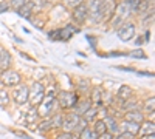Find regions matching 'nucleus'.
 <instances>
[{
    "instance_id": "nucleus-25",
    "label": "nucleus",
    "mask_w": 155,
    "mask_h": 139,
    "mask_svg": "<svg viewBox=\"0 0 155 139\" xmlns=\"http://www.w3.org/2000/svg\"><path fill=\"white\" fill-rule=\"evenodd\" d=\"M37 128L41 130V131H48L50 128H53V124H51V118H50V119H45V121H42V122H39Z\"/></svg>"
},
{
    "instance_id": "nucleus-34",
    "label": "nucleus",
    "mask_w": 155,
    "mask_h": 139,
    "mask_svg": "<svg viewBox=\"0 0 155 139\" xmlns=\"http://www.w3.org/2000/svg\"><path fill=\"white\" fill-rule=\"evenodd\" d=\"M130 56H132V57H141V59H144V54H143V51H141V49L132 51V53H130Z\"/></svg>"
},
{
    "instance_id": "nucleus-31",
    "label": "nucleus",
    "mask_w": 155,
    "mask_h": 139,
    "mask_svg": "<svg viewBox=\"0 0 155 139\" xmlns=\"http://www.w3.org/2000/svg\"><path fill=\"white\" fill-rule=\"evenodd\" d=\"M138 3H140V0H126V5L130 8V11H137Z\"/></svg>"
},
{
    "instance_id": "nucleus-35",
    "label": "nucleus",
    "mask_w": 155,
    "mask_h": 139,
    "mask_svg": "<svg viewBox=\"0 0 155 139\" xmlns=\"http://www.w3.org/2000/svg\"><path fill=\"white\" fill-rule=\"evenodd\" d=\"M56 139H73V136H71V133H62V134H59Z\"/></svg>"
},
{
    "instance_id": "nucleus-26",
    "label": "nucleus",
    "mask_w": 155,
    "mask_h": 139,
    "mask_svg": "<svg viewBox=\"0 0 155 139\" xmlns=\"http://www.w3.org/2000/svg\"><path fill=\"white\" fill-rule=\"evenodd\" d=\"M143 110H146L147 113H153V110H155V99L153 97H149L146 100L144 105H143Z\"/></svg>"
},
{
    "instance_id": "nucleus-8",
    "label": "nucleus",
    "mask_w": 155,
    "mask_h": 139,
    "mask_svg": "<svg viewBox=\"0 0 155 139\" xmlns=\"http://www.w3.org/2000/svg\"><path fill=\"white\" fill-rule=\"evenodd\" d=\"M74 33H78V28H74L73 25H68V27H65L64 30L53 31V33H50L48 36L51 37V39H56V36H59V37H58L59 40H68L71 36H74Z\"/></svg>"
},
{
    "instance_id": "nucleus-23",
    "label": "nucleus",
    "mask_w": 155,
    "mask_h": 139,
    "mask_svg": "<svg viewBox=\"0 0 155 139\" xmlns=\"http://www.w3.org/2000/svg\"><path fill=\"white\" fill-rule=\"evenodd\" d=\"M93 131H95V134L96 136H101V134H104L106 131H107V128H106V124H104V121H96L95 122V128H93Z\"/></svg>"
},
{
    "instance_id": "nucleus-27",
    "label": "nucleus",
    "mask_w": 155,
    "mask_h": 139,
    "mask_svg": "<svg viewBox=\"0 0 155 139\" xmlns=\"http://www.w3.org/2000/svg\"><path fill=\"white\" fill-rule=\"evenodd\" d=\"M51 124H53V128H54V127H56V128H61L62 125H64V116H62V115L53 116V118H51Z\"/></svg>"
},
{
    "instance_id": "nucleus-37",
    "label": "nucleus",
    "mask_w": 155,
    "mask_h": 139,
    "mask_svg": "<svg viewBox=\"0 0 155 139\" xmlns=\"http://www.w3.org/2000/svg\"><path fill=\"white\" fill-rule=\"evenodd\" d=\"M5 11H8V5H6L5 2H2V3H0V14H2V12H5Z\"/></svg>"
},
{
    "instance_id": "nucleus-10",
    "label": "nucleus",
    "mask_w": 155,
    "mask_h": 139,
    "mask_svg": "<svg viewBox=\"0 0 155 139\" xmlns=\"http://www.w3.org/2000/svg\"><path fill=\"white\" fill-rule=\"evenodd\" d=\"M116 8V2L115 0H101V12H102V20L112 17V14L115 12Z\"/></svg>"
},
{
    "instance_id": "nucleus-14",
    "label": "nucleus",
    "mask_w": 155,
    "mask_h": 139,
    "mask_svg": "<svg viewBox=\"0 0 155 139\" xmlns=\"http://www.w3.org/2000/svg\"><path fill=\"white\" fill-rule=\"evenodd\" d=\"M137 12L138 14H150V12H153V0H140Z\"/></svg>"
},
{
    "instance_id": "nucleus-12",
    "label": "nucleus",
    "mask_w": 155,
    "mask_h": 139,
    "mask_svg": "<svg viewBox=\"0 0 155 139\" xmlns=\"http://www.w3.org/2000/svg\"><path fill=\"white\" fill-rule=\"evenodd\" d=\"M88 17V9H87V5H79V6H76L73 8V19L74 22L78 23H84Z\"/></svg>"
},
{
    "instance_id": "nucleus-24",
    "label": "nucleus",
    "mask_w": 155,
    "mask_h": 139,
    "mask_svg": "<svg viewBox=\"0 0 155 139\" xmlns=\"http://www.w3.org/2000/svg\"><path fill=\"white\" fill-rule=\"evenodd\" d=\"M79 139H98V136L95 134L93 130H90L88 127L82 128L81 133H79Z\"/></svg>"
},
{
    "instance_id": "nucleus-33",
    "label": "nucleus",
    "mask_w": 155,
    "mask_h": 139,
    "mask_svg": "<svg viewBox=\"0 0 155 139\" xmlns=\"http://www.w3.org/2000/svg\"><path fill=\"white\" fill-rule=\"evenodd\" d=\"M65 3H67L68 6H71V8H76V6L82 5L84 0H65Z\"/></svg>"
},
{
    "instance_id": "nucleus-28",
    "label": "nucleus",
    "mask_w": 155,
    "mask_h": 139,
    "mask_svg": "<svg viewBox=\"0 0 155 139\" xmlns=\"http://www.w3.org/2000/svg\"><path fill=\"white\" fill-rule=\"evenodd\" d=\"M9 104V94L0 88V107H6Z\"/></svg>"
},
{
    "instance_id": "nucleus-17",
    "label": "nucleus",
    "mask_w": 155,
    "mask_h": 139,
    "mask_svg": "<svg viewBox=\"0 0 155 139\" xmlns=\"http://www.w3.org/2000/svg\"><path fill=\"white\" fill-rule=\"evenodd\" d=\"M11 67V54L6 49H0V71H6Z\"/></svg>"
},
{
    "instance_id": "nucleus-4",
    "label": "nucleus",
    "mask_w": 155,
    "mask_h": 139,
    "mask_svg": "<svg viewBox=\"0 0 155 139\" xmlns=\"http://www.w3.org/2000/svg\"><path fill=\"white\" fill-rule=\"evenodd\" d=\"M56 100L61 108H73L74 104L79 100V97L73 91H59L56 94Z\"/></svg>"
},
{
    "instance_id": "nucleus-3",
    "label": "nucleus",
    "mask_w": 155,
    "mask_h": 139,
    "mask_svg": "<svg viewBox=\"0 0 155 139\" xmlns=\"http://www.w3.org/2000/svg\"><path fill=\"white\" fill-rule=\"evenodd\" d=\"M44 96H45V88L41 82H36L28 88V102L31 104V107H37L44 100Z\"/></svg>"
},
{
    "instance_id": "nucleus-21",
    "label": "nucleus",
    "mask_w": 155,
    "mask_h": 139,
    "mask_svg": "<svg viewBox=\"0 0 155 139\" xmlns=\"http://www.w3.org/2000/svg\"><path fill=\"white\" fill-rule=\"evenodd\" d=\"M90 102L93 104H101L102 102V90L99 87H93L92 90V99H90Z\"/></svg>"
},
{
    "instance_id": "nucleus-2",
    "label": "nucleus",
    "mask_w": 155,
    "mask_h": 139,
    "mask_svg": "<svg viewBox=\"0 0 155 139\" xmlns=\"http://www.w3.org/2000/svg\"><path fill=\"white\" fill-rule=\"evenodd\" d=\"M85 125H87V122L81 116L74 115V113H68L67 116H64L62 128H65L67 133H71V131H76V130H82V128H85Z\"/></svg>"
},
{
    "instance_id": "nucleus-15",
    "label": "nucleus",
    "mask_w": 155,
    "mask_h": 139,
    "mask_svg": "<svg viewBox=\"0 0 155 139\" xmlns=\"http://www.w3.org/2000/svg\"><path fill=\"white\" fill-rule=\"evenodd\" d=\"M124 121H129V122H135V124H141L144 122V116L140 110H135V111H126L124 113Z\"/></svg>"
},
{
    "instance_id": "nucleus-6",
    "label": "nucleus",
    "mask_w": 155,
    "mask_h": 139,
    "mask_svg": "<svg viewBox=\"0 0 155 139\" xmlns=\"http://www.w3.org/2000/svg\"><path fill=\"white\" fill-rule=\"evenodd\" d=\"M87 9H88V17L92 19L93 23H98L102 20V12H101V0H90L88 5H87Z\"/></svg>"
},
{
    "instance_id": "nucleus-38",
    "label": "nucleus",
    "mask_w": 155,
    "mask_h": 139,
    "mask_svg": "<svg viewBox=\"0 0 155 139\" xmlns=\"http://www.w3.org/2000/svg\"><path fill=\"white\" fill-rule=\"evenodd\" d=\"M144 36H146V37H144V40H149V39H150V33H146Z\"/></svg>"
},
{
    "instance_id": "nucleus-16",
    "label": "nucleus",
    "mask_w": 155,
    "mask_h": 139,
    "mask_svg": "<svg viewBox=\"0 0 155 139\" xmlns=\"http://www.w3.org/2000/svg\"><path fill=\"white\" fill-rule=\"evenodd\" d=\"M153 131H155V125H153L152 121H149V122H141L140 124V128H138V133L137 134H140L141 137H143V136L153 134Z\"/></svg>"
},
{
    "instance_id": "nucleus-7",
    "label": "nucleus",
    "mask_w": 155,
    "mask_h": 139,
    "mask_svg": "<svg viewBox=\"0 0 155 139\" xmlns=\"http://www.w3.org/2000/svg\"><path fill=\"white\" fill-rule=\"evenodd\" d=\"M134 36H135V25L130 23V22L123 23L121 27L118 28V37H120L121 40H124V42L132 40Z\"/></svg>"
},
{
    "instance_id": "nucleus-30",
    "label": "nucleus",
    "mask_w": 155,
    "mask_h": 139,
    "mask_svg": "<svg viewBox=\"0 0 155 139\" xmlns=\"http://www.w3.org/2000/svg\"><path fill=\"white\" fill-rule=\"evenodd\" d=\"M27 2H28V0H11V6L14 9H20Z\"/></svg>"
},
{
    "instance_id": "nucleus-11",
    "label": "nucleus",
    "mask_w": 155,
    "mask_h": 139,
    "mask_svg": "<svg viewBox=\"0 0 155 139\" xmlns=\"http://www.w3.org/2000/svg\"><path fill=\"white\" fill-rule=\"evenodd\" d=\"M140 128V124L135 122H129V121H123L118 124V133H129V134H137Z\"/></svg>"
},
{
    "instance_id": "nucleus-18",
    "label": "nucleus",
    "mask_w": 155,
    "mask_h": 139,
    "mask_svg": "<svg viewBox=\"0 0 155 139\" xmlns=\"http://www.w3.org/2000/svg\"><path fill=\"white\" fill-rule=\"evenodd\" d=\"M134 97V90L129 85H123L120 87V90H118V99L120 100H129V99H132Z\"/></svg>"
},
{
    "instance_id": "nucleus-20",
    "label": "nucleus",
    "mask_w": 155,
    "mask_h": 139,
    "mask_svg": "<svg viewBox=\"0 0 155 139\" xmlns=\"http://www.w3.org/2000/svg\"><path fill=\"white\" fill-rule=\"evenodd\" d=\"M17 12H19V16H22V17H25V19H28V17L33 14V12H34V9H33V3L28 0V2L25 3L20 9H17Z\"/></svg>"
},
{
    "instance_id": "nucleus-1",
    "label": "nucleus",
    "mask_w": 155,
    "mask_h": 139,
    "mask_svg": "<svg viewBox=\"0 0 155 139\" xmlns=\"http://www.w3.org/2000/svg\"><path fill=\"white\" fill-rule=\"evenodd\" d=\"M56 107H58V100H56V93H54V90H53L51 93H48V94L44 96V100L39 104L37 115L42 116V118H48L51 113L54 111Z\"/></svg>"
},
{
    "instance_id": "nucleus-13",
    "label": "nucleus",
    "mask_w": 155,
    "mask_h": 139,
    "mask_svg": "<svg viewBox=\"0 0 155 139\" xmlns=\"http://www.w3.org/2000/svg\"><path fill=\"white\" fill-rule=\"evenodd\" d=\"M90 107H92V102H90V99H79V100H78V102L74 104L71 113H74V115H78V116H82Z\"/></svg>"
},
{
    "instance_id": "nucleus-29",
    "label": "nucleus",
    "mask_w": 155,
    "mask_h": 139,
    "mask_svg": "<svg viewBox=\"0 0 155 139\" xmlns=\"http://www.w3.org/2000/svg\"><path fill=\"white\" fill-rule=\"evenodd\" d=\"M37 110H36V107H31L30 108V111H28V115L27 116H25V121H27V122H34L36 119H37Z\"/></svg>"
},
{
    "instance_id": "nucleus-9",
    "label": "nucleus",
    "mask_w": 155,
    "mask_h": 139,
    "mask_svg": "<svg viewBox=\"0 0 155 139\" xmlns=\"http://www.w3.org/2000/svg\"><path fill=\"white\" fill-rule=\"evenodd\" d=\"M14 102L19 104V105H25L28 102V87H25V85H20L17 87L16 90H14Z\"/></svg>"
},
{
    "instance_id": "nucleus-22",
    "label": "nucleus",
    "mask_w": 155,
    "mask_h": 139,
    "mask_svg": "<svg viewBox=\"0 0 155 139\" xmlns=\"http://www.w3.org/2000/svg\"><path fill=\"white\" fill-rule=\"evenodd\" d=\"M96 115H98V108H96V107H90L81 118H82L85 122H92V121L96 118Z\"/></svg>"
},
{
    "instance_id": "nucleus-36",
    "label": "nucleus",
    "mask_w": 155,
    "mask_h": 139,
    "mask_svg": "<svg viewBox=\"0 0 155 139\" xmlns=\"http://www.w3.org/2000/svg\"><path fill=\"white\" fill-rule=\"evenodd\" d=\"M98 139H113V134H112V133H109V131H106L104 134L98 136Z\"/></svg>"
},
{
    "instance_id": "nucleus-19",
    "label": "nucleus",
    "mask_w": 155,
    "mask_h": 139,
    "mask_svg": "<svg viewBox=\"0 0 155 139\" xmlns=\"http://www.w3.org/2000/svg\"><path fill=\"white\" fill-rule=\"evenodd\" d=\"M102 121H104L106 128H107L109 133H112V134H116V133H118V122H116L115 118H112V116H106Z\"/></svg>"
},
{
    "instance_id": "nucleus-5",
    "label": "nucleus",
    "mask_w": 155,
    "mask_h": 139,
    "mask_svg": "<svg viewBox=\"0 0 155 139\" xmlns=\"http://www.w3.org/2000/svg\"><path fill=\"white\" fill-rule=\"evenodd\" d=\"M0 82L5 87H16V85L20 84V74L12 71V70L2 71V74H0Z\"/></svg>"
},
{
    "instance_id": "nucleus-32",
    "label": "nucleus",
    "mask_w": 155,
    "mask_h": 139,
    "mask_svg": "<svg viewBox=\"0 0 155 139\" xmlns=\"http://www.w3.org/2000/svg\"><path fill=\"white\" fill-rule=\"evenodd\" d=\"M113 139H135V136L129 134V133H116V136H113Z\"/></svg>"
}]
</instances>
